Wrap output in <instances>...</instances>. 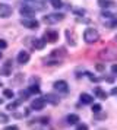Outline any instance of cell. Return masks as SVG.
<instances>
[{"label": "cell", "instance_id": "6da1fadb", "mask_svg": "<svg viewBox=\"0 0 117 130\" xmlns=\"http://www.w3.org/2000/svg\"><path fill=\"white\" fill-rule=\"evenodd\" d=\"M83 40L88 44H94V42H97L99 40V32L97 29H94V28H86L85 32H83Z\"/></svg>", "mask_w": 117, "mask_h": 130}, {"label": "cell", "instance_id": "7a4b0ae2", "mask_svg": "<svg viewBox=\"0 0 117 130\" xmlns=\"http://www.w3.org/2000/svg\"><path fill=\"white\" fill-rule=\"evenodd\" d=\"M63 19H64L63 13H48V15H46L42 18V22L48 24V25H54V24H57V22H60V21H63Z\"/></svg>", "mask_w": 117, "mask_h": 130}, {"label": "cell", "instance_id": "3957f363", "mask_svg": "<svg viewBox=\"0 0 117 130\" xmlns=\"http://www.w3.org/2000/svg\"><path fill=\"white\" fill-rule=\"evenodd\" d=\"M99 59L103 60H117V51L114 50H110V48H104L98 53Z\"/></svg>", "mask_w": 117, "mask_h": 130}, {"label": "cell", "instance_id": "277c9868", "mask_svg": "<svg viewBox=\"0 0 117 130\" xmlns=\"http://www.w3.org/2000/svg\"><path fill=\"white\" fill-rule=\"evenodd\" d=\"M21 24H22L25 28H28V29H38V28H40V22H38L37 19H32V18L21 19Z\"/></svg>", "mask_w": 117, "mask_h": 130}, {"label": "cell", "instance_id": "5b68a950", "mask_svg": "<svg viewBox=\"0 0 117 130\" xmlns=\"http://www.w3.org/2000/svg\"><path fill=\"white\" fill-rule=\"evenodd\" d=\"M44 40H46V42H56L58 40V32L54 29H48L46 31V34H44Z\"/></svg>", "mask_w": 117, "mask_h": 130}, {"label": "cell", "instance_id": "8992f818", "mask_svg": "<svg viewBox=\"0 0 117 130\" xmlns=\"http://www.w3.org/2000/svg\"><path fill=\"white\" fill-rule=\"evenodd\" d=\"M19 12H21V15L25 16V18H32V16L35 15V9L31 7L29 5H23V6H21Z\"/></svg>", "mask_w": 117, "mask_h": 130}, {"label": "cell", "instance_id": "52a82bcc", "mask_svg": "<svg viewBox=\"0 0 117 130\" xmlns=\"http://www.w3.org/2000/svg\"><path fill=\"white\" fill-rule=\"evenodd\" d=\"M53 86L58 92H67L69 91V85H67L66 80H56V82L53 83Z\"/></svg>", "mask_w": 117, "mask_h": 130}, {"label": "cell", "instance_id": "ba28073f", "mask_svg": "<svg viewBox=\"0 0 117 130\" xmlns=\"http://www.w3.org/2000/svg\"><path fill=\"white\" fill-rule=\"evenodd\" d=\"M44 105H46V100H44V98H35V100L31 102V108H32V110H35V111H40V110H42V108H44Z\"/></svg>", "mask_w": 117, "mask_h": 130}, {"label": "cell", "instance_id": "9c48e42d", "mask_svg": "<svg viewBox=\"0 0 117 130\" xmlns=\"http://www.w3.org/2000/svg\"><path fill=\"white\" fill-rule=\"evenodd\" d=\"M29 59H31V56H29V53L28 51H25V50L19 51V54H18V57H16V60H18L19 64H26V63L29 61Z\"/></svg>", "mask_w": 117, "mask_h": 130}, {"label": "cell", "instance_id": "30bf717a", "mask_svg": "<svg viewBox=\"0 0 117 130\" xmlns=\"http://www.w3.org/2000/svg\"><path fill=\"white\" fill-rule=\"evenodd\" d=\"M12 15V7L6 3H0V18H9Z\"/></svg>", "mask_w": 117, "mask_h": 130}, {"label": "cell", "instance_id": "8fae6325", "mask_svg": "<svg viewBox=\"0 0 117 130\" xmlns=\"http://www.w3.org/2000/svg\"><path fill=\"white\" fill-rule=\"evenodd\" d=\"M0 75H3V76H10L12 75V60H7L5 64L2 66Z\"/></svg>", "mask_w": 117, "mask_h": 130}, {"label": "cell", "instance_id": "7c38bea8", "mask_svg": "<svg viewBox=\"0 0 117 130\" xmlns=\"http://www.w3.org/2000/svg\"><path fill=\"white\" fill-rule=\"evenodd\" d=\"M79 100H81L82 104L88 105V104H92L94 102V96L92 95H89V94H86V92H82V94L79 95Z\"/></svg>", "mask_w": 117, "mask_h": 130}, {"label": "cell", "instance_id": "4fadbf2b", "mask_svg": "<svg viewBox=\"0 0 117 130\" xmlns=\"http://www.w3.org/2000/svg\"><path fill=\"white\" fill-rule=\"evenodd\" d=\"M44 100H46V102H50L53 105H57L58 102H60V98L54 94H47L46 96H44Z\"/></svg>", "mask_w": 117, "mask_h": 130}, {"label": "cell", "instance_id": "5bb4252c", "mask_svg": "<svg viewBox=\"0 0 117 130\" xmlns=\"http://www.w3.org/2000/svg\"><path fill=\"white\" fill-rule=\"evenodd\" d=\"M94 94H95V96H97V98H99V100H103V101L108 98V94H107L105 91H103L99 86H97V88L94 89Z\"/></svg>", "mask_w": 117, "mask_h": 130}, {"label": "cell", "instance_id": "9a60e30c", "mask_svg": "<svg viewBox=\"0 0 117 130\" xmlns=\"http://www.w3.org/2000/svg\"><path fill=\"white\" fill-rule=\"evenodd\" d=\"M66 38H67V42H69L70 45H72V47H75V45H76L75 32H73V31H70V29H67V31H66Z\"/></svg>", "mask_w": 117, "mask_h": 130}, {"label": "cell", "instance_id": "2e32d148", "mask_svg": "<svg viewBox=\"0 0 117 130\" xmlns=\"http://www.w3.org/2000/svg\"><path fill=\"white\" fill-rule=\"evenodd\" d=\"M34 47L37 50H42L46 47V40L44 38H34Z\"/></svg>", "mask_w": 117, "mask_h": 130}, {"label": "cell", "instance_id": "e0dca14e", "mask_svg": "<svg viewBox=\"0 0 117 130\" xmlns=\"http://www.w3.org/2000/svg\"><path fill=\"white\" fill-rule=\"evenodd\" d=\"M116 3L113 2V0H98V6L103 7V9H108V7L114 6Z\"/></svg>", "mask_w": 117, "mask_h": 130}, {"label": "cell", "instance_id": "ac0fdd59", "mask_svg": "<svg viewBox=\"0 0 117 130\" xmlns=\"http://www.w3.org/2000/svg\"><path fill=\"white\" fill-rule=\"evenodd\" d=\"M66 121L69 124H78L79 123V116H78V114H69V116L66 117Z\"/></svg>", "mask_w": 117, "mask_h": 130}, {"label": "cell", "instance_id": "d6986e66", "mask_svg": "<svg viewBox=\"0 0 117 130\" xmlns=\"http://www.w3.org/2000/svg\"><path fill=\"white\" fill-rule=\"evenodd\" d=\"M63 56H66L64 48H60V50H53L51 54H50V57H63Z\"/></svg>", "mask_w": 117, "mask_h": 130}, {"label": "cell", "instance_id": "ffe728a7", "mask_svg": "<svg viewBox=\"0 0 117 130\" xmlns=\"http://www.w3.org/2000/svg\"><path fill=\"white\" fill-rule=\"evenodd\" d=\"M50 5L54 9H60V7H63V2L62 0H50Z\"/></svg>", "mask_w": 117, "mask_h": 130}, {"label": "cell", "instance_id": "44dd1931", "mask_svg": "<svg viewBox=\"0 0 117 130\" xmlns=\"http://www.w3.org/2000/svg\"><path fill=\"white\" fill-rule=\"evenodd\" d=\"M19 105H21V101H13V102H10V104L7 105V110L13 111V110H16V108H18Z\"/></svg>", "mask_w": 117, "mask_h": 130}, {"label": "cell", "instance_id": "7402d4cb", "mask_svg": "<svg viewBox=\"0 0 117 130\" xmlns=\"http://www.w3.org/2000/svg\"><path fill=\"white\" fill-rule=\"evenodd\" d=\"M3 96H5V98H13V96H15V92H13V91H12V89H5V91H3Z\"/></svg>", "mask_w": 117, "mask_h": 130}, {"label": "cell", "instance_id": "603a6c76", "mask_svg": "<svg viewBox=\"0 0 117 130\" xmlns=\"http://www.w3.org/2000/svg\"><path fill=\"white\" fill-rule=\"evenodd\" d=\"M29 91V94H40V86L38 85H31L28 88Z\"/></svg>", "mask_w": 117, "mask_h": 130}, {"label": "cell", "instance_id": "cb8c5ba5", "mask_svg": "<svg viewBox=\"0 0 117 130\" xmlns=\"http://www.w3.org/2000/svg\"><path fill=\"white\" fill-rule=\"evenodd\" d=\"M101 110H103V107L99 105V104H94V105H92V112H94V114L101 112Z\"/></svg>", "mask_w": 117, "mask_h": 130}, {"label": "cell", "instance_id": "d4e9b609", "mask_svg": "<svg viewBox=\"0 0 117 130\" xmlns=\"http://www.w3.org/2000/svg\"><path fill=\"white\" fill-rule=\"evenodd\" d=\"M7 121H9V117L6 116L5 112H0V123L5 124V123H7Z\"/></svg>", "mask_w": 117, "mask_h": 130}, {"label": "cell", "instance_id": "484cf974", "mask_svg": "<svg viewBox=\"0 0 117 130\" xmlns=\"http://www.w3.org/2000/svg\"><path fill=\"white\" fill-rule=\"evenodd\" d=\"M95 70L104 72L105 70V63H97V64H95Z\"/></svg>", "mask_w": 117, "mask_h": 130}, {"label": "cell", "instance_id": "4316f807", "mask_svg": "<svg viewBox=\"0 0 117 130\" xmlns=\"http://www.w3.org/2000/svg\"><path fill=\"white\" fill-rule=\"evenodd\" d=\"M19 95L22 96V100H28V96H29V91H21V92H19Z\"/></svg>", "mask_w": 117, "mask_h": 130}, {"label": "cell", "instance_id": "83f0119b", "mask_svg": "<svg viewBox=\"0 0 117 130\" xmlns=\"http://www.w3.org/2000/svg\"><path fill=\"white\" fill-rule=\"evenodd\" d=\"M101 16H103V18H107V19H111V18H114V16H113V13H110V12H103L101 13Z\"/></svg>", "mask_w": 117, "mask_h": 130}, {"label": "cell", "instance_id": "f1b7e54d", "mask_svg": "<svg viewBox=\"0 0 117 130\" xmlns=\"http://www.w3.org/2000/svg\"><path fill=\"white\" fill-rule=\"evenodd\" d=\"M6 47H7V42H6L5 40H0V48L3 50V48H6Z\"/></svg>", "mask_w": 117, "mask_h": 130}, {"label": "cell", "instance_id": "f546056e", "mask_svg": "<svg viewBox=\"0 0 117 130\" xmlns=\"http://www.w3.org/2000/svg\"><path fill=\"white\" fill-rule=\"evenodd\" d=\"M111 72H113V75H117V63L111 66Z\"/></svg>", "mask_w": 117, "mask_h": 130}, {"label": "cell", "instance_id": "4dcf8cb0", "mask_svg": "<svg viewBox=\"0 0 117 130\" xmlns=\"http://www.w3.org/2000/svg\"><path fill=\"white\" fill-rule=\"evenodd\" d=\"M88 126L86 124H78V130H86Z\"/></svg>", "mask_w": 117, "mask_h": 130}, {"label": "cell", "instance_id": "1f68e13d", "mask_svg": "<svg viewBox=\"0 0 117 130\" xmlns=\"http://www.w3.org/2000/svg\"><path fill=\"white\" fill-rule=\"evenodd\" d=\"M75 13L76 15H85V9H76Z\"/></svg>", "mask_w": 117, "mask_h": 130}, {"label": "cell", "instance_id": "d6a6232c", "mask_svg": "<svg viewBox=\"0 0 117 130\" xmlns=\"http://www.w3.org/2000/svg\"><path fill=\"white\" fill-rule=\"evenodd\" d=\"M108 26H110V28H116V26H117V19H113V22H111Z\"/></svg>", "mask_w": 117, "mask_h": 130}, {"label": "cell", "instance_id": "836d02e7", "mask_svg": "<svg viewBox=\"0 0 117 130\" xmlns=\"http://www.w3.org/2000/svg\"><path fill=\"white\" fill-rule=\"evenodd\" d=\"M111 95H117V86H114V88L111 89V92H110Z\"/></svg>", "mask_w": 117, "mask_h": 130}, {"label": "cell", "instance_id": "e575fe53", "mask_svg": "<svg viewBox=\"0 0 117 130\" xmlns=\"http://www.w3.org/2000/svg\"><path fill=\"white\" fill-rule=\"evenodd\" d=\"M6 129H7V130H16V129H18V126H7Z\"/></svg>", "mask_w": 117, "mask_h": 130}, {"label": "cell", "instance_id": "d590c367", "mask_svg": "<svg viewBox=\"0 0 117 130\" xmlns=\"http://www.w3.org/2000/svg\"><path fill=\"white\" fill-rule=\"evenodd\" d=\"M114 41H116V42H117V34H116V37H114Z\"/></svg>", "mask_w": 117, "mask_h": 130}, {"label": "cell", "instance_id": "8d00e7d4", "mask_svg": "<svg viewBox=\"0 0 117 130\" xmlns=\"http://www.w3.org/2000/svg\"><path fill=\"white\" fill-rule=\"evenodd\" d=\"M0 104H3V100H2V98H0Z\"/></svg>", "mask_w": 117, "mask_h": 130}, {"label": "cell", "instance_id": "74e56055", "mask_svg": "<svg viewBox=\"0 0 117 130\" xmlns=\"http://www.w3.org/2000/svg\"><path fill=\"white\" fill-rule=\"evenodd\" d=\"M0 59H2V53H0Z\"/></svg>", "mask_w": 117, "mask_h": 130}]
</instances>
